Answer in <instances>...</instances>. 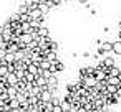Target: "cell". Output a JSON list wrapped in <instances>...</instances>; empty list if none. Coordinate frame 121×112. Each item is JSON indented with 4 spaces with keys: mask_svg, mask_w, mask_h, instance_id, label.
I'll use <instances>...</instances> for the list:
<instances>
[{
    "mask_svg": "<svg viewBox=\"0 0 121 112\" xmlns=\"http://www.w3.org/2000/svg\"><path fill=\"white\" fill-rule=\"evenodd\" d=\"M103 64L106 66V69H109V68H114V66H116V63H114V58H113V56H109V54L103 58Z\"/></svg>",
    "mask_w": 121,
    "mask_h": 112,
    "instance_id": "obj_1",
    "label": "cell"
},
{
    "mask_svg": "<svg viewBox=\"0 0 121 112\" xmlns=\"http://www.w3.org/2000/svg\"><path fill=\"white\" fill-rule=\"evenodd\" d=\"M38 36H40V38H48V36H50V28L45 27V25H42V27L38 28Z\"/></svg>",
    "mask_w": 121,
    "mask_h": 112,
    "instance_id": "obj_2",
    "label": "cell"
},
{
    "mask_svg": "<svg viewBox=\"0 0 121 112\" xmlns=\"http://www.w3.org/2000/svg\"><path fill=\"white\" fill-rule=\"evenodd\" d=\"M30 17H32V20H38V18H42V17H45V15L40 12V8H35V10L30 12Z\"/></svg>",
    "mask_w": 121,
    "mask_h": 112,
    "instance_id": "obj_3",
    "label": "cell"
},
{
    "mask_svg": "<svg viewBox=\"0 0 121 112\" xmlns=\"http://www.w3.org/2000/svg\"><path fill=\"white\" fill-rule=\"evenodd\" d=\"M113 53L114 54H119L121 56V41H113Z\"/></svg>",
    "mask_w": 121,
    "mask_h": 112,
    "instance_id": "obj_4",
    "label": "cell"
},
{
    "mask_svg": "<svg viewBox=\"0 0 121 112\" xmlns=\"http://www.w3.org/2000/svg\"><path fill=\"white\" fill-rule=\"evenodd\" d=\"M38 8H40V12H42V13L45 15V17H47V15H48V13L52 12V8H50V7H48L47 4H42V5H38Z\"/></svg>",
    "mask_w": 121,
    "mask_h": 112,
    "instance_id": "obj_5",
    "label": "cell"
},
{
    "mask_svg": "<svg viewBox=\"0 0 121 112\" xmlns=\"http://www.w3.org/2000/svg\"><path fill=\"white\" fill-rule=\"evenodd\" d=\"M60 4H61L60 0H48V2H47V5H48V7H50L52 10H53V8H56V7H58Z\"/></svg>",
    "mask_w": 121,
    "mask_h": 112,
    "instance_id": "obj_6",
    "label": "cell"
},
{
    "mask_svg": "<svg viewBox=\"0 0 121 112\" xmlns=\"http://www.w3.org/2000/svg\"><path fill=\"white\" fill-rule=\"evenodd\" d=\"M81 56H83V58H90V56H91V53H90V51H85Z\"/></svg>",
    "mask_w": 121,
    "mask_h": 112,
    "instance_id": "obj_7",
    "label": "cell"
},
{
    "mask_svg": "<svg viewBox=\"0 0 121 112\" xmlns=\"http://www.w3.org/2000/svg\"><path fill=\"white\" fill-rule=\"evenodd\" d=\"M76 2H78V4H83V5H86V4H88V0H76Z\"/></svg>",
    "mask_w": 121,
    "mask_h": 112,
    "instance_id": "obj_8",
    "label": "cell"
},
{
    "mask_svg": "<svg viewBox=\"0 0 121 112\" xmlns=\"http://www.w3.org/2000/svg\"><path fill=\"white\" fill-rule=\"evenodd\" d=\"M88 2H90V0H88Z\"/></svg>",
    "mask_w": 121,
    "mask_h": 112,
    "instance_id": "obj_9",
    "label": "cell"
},
{
    "mask_svg": "<svg viewBox=\"0 0 121 112\" xmlns=\"http://www.w3.org/2000/svg\"><path fill=\"white\" fill-rule=\"evenodd\" d=\"M119 20H121V18H119Z\"/></svg>",
    "mask_w": 121,
    "mask_h": 112,
    "instance_id": "obj_10",
    "label": "cell"
}]
</instances>
